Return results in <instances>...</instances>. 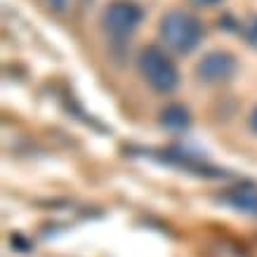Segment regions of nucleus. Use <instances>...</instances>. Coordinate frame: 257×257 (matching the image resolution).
Returning a JSON list of instances; mask_svg holds the SVG:
<instances>
[{
    "mask_svg": "<svg viewBox=\"0 0 257 257\" xmlns=\"http://www.w3.org/2000/svg\"><path fill=\"white\" fill-rule=\"evenodd\" d=\"M158 36L168 50L177 52V55H191L194 50L201 47L203 38H205V26L189 10L175 8L161 17Z\"/></svg>",
    "mask_w": 257,
    "mask_h": 257,
    "instance_id": "f257e3e1",
    "label": "nucleus"
},
{
    "mask_svg": "<svg viewBox=\"0 0 257 257\" xmlns=\"http://www.w3.org/2000/svg\"><path fill=\"white\" fill-rule=\"evenodd\" d=\"M137 69H140L142 78L149 83L161 94H170L179 85V69L172 62V57L158 45H147L140 50L137 57Z\"/></svg>",
    "mask_w": 257,
    "mask_h": 257,
    "instance_id": "f03ea898",
    "label": "nucleus"
},
{
    "mask_svg": "<svg viewBox=\"0 0 257 257\" xmlns=\"http://www.w3.org/2000/svg\"><path fill=\"white\" fill-rule=\"evenodd\" d=\"M144 10L133 0H113L101 12V26L113 38H127L140 29Z\"/></svg>",
    "mask_w": 257,
    "mask_h": 257,
    "instance_id": "7ed1b4c3",
    "label": "nucleus"
},
{
    "mask_svg": "<svg viewBox=\"0 0 257 257\" xmlns=\"http://www.w3.org/2000/svg\"><path fill=\"white\" fill-rule=\"evenodd\" d=\"M238 59L229 50H210L208 55L196 64V78L205 85H222L236 76Z\"/></svg>",
    "mask_w": 257,
    "mask_h": 257,
    "instance_id": "20e7f679",
    "label": "nucleus"
},
{
    "mask_svg": "<svg viewBox=\"0 0 257 257\" xmlns=\"http://www.w3.org/2000/svg\"><path fill=\"white\" fill-rule=\"evenodd\" d=\"M226 201L234 205L236 210L250 212V215H257V187L255 184H238L229 191Z\"/></svg>",
    "mask_w": 257,
    "mask_h": 257,
    "instance_id": "39448f33",
    "label": "nucleus"
},
{
    "mask_svg": "<svg viewBox=\"0 0 257 257\" xmlns=\"http://www.w3.org/2000/svg\"><path fill=\"white\" fill-rule=\"evenodd\" d=\"M161 123L168 130H187L191 125V116L182 104H170V106H165L161 111Z\"/></svg>",
    "mask_w": 257,
    "mask_h": 257,
    "instance_id": "423d86ee",
    "label": "nucleus"
},
{
    "mask_svg": "<svg viewBox=\"0 0 257 257\" xmlns=\"http://www.w3.org/2000/svg\"><path fill=\"white\" fill-rule=\"evenodd\" d=\"M236 31L241 33L243 40H245L250 47H257V15L255 12L248 15V17H243V19H238Z\"/></svg>",
    "mask_w": 257,
    "mask_h": 257,
    "instance_id": "0eeeda50",
    "label": "nucleus"
},
{
    "mask_svg": "<svg viewBox=\"0 0 257 257\" xmlns=\"http://www.w3.org/2000/svg\"><path fill=\"white\" fill-rule=\"evenodd\" d=\"M194 8H215V5H219L222 0H189Z\"/></svg>",
    "mask_w": 257,
    "mask_h": 257,
    "instance_id": "6e6552de",
    "label": "nucleus"
},
{
    "mask_svg": "<svg viewBox=\"0 0 257 257\" xmlns=\"http://www.w3.org/2000/svg\"><path fill=\"white\" fill-rule=\"evenodd\" d=\"M248 125H250V130L257 135V106L252 109V113H250V120H248Z\"/></svg>",
    "mask_w": 257,
    "mask_h": 257,
    "instance_id": "1a4fd4ad",
    "label": "nucleus"
}]
</instances>
